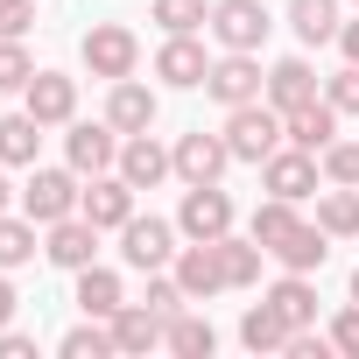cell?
<instances>
[{
  "label": "cell",
  "instance_id": "6da1fadb",
  "mask_svg": "<svg viewBox=\"0 0 359 359\" xmlns=\"http://www.w3.org/2000/svg\"><path fill=\"white\" fill-rule=\"evenodd\" d=\"M219 134H226L233 162H254V169H261V162L289 141V120H282L268 99H247V106H233V113H226V127H219Z\"/></svg>",
  "mask_w": 359,
  "mask_h": 359
},
{
  "label": "cell",
  "instance_id": "7a4b0ae2",
  "mask_svg": "<svg viewBox=\"0 0 359 359\" xmlns=\"http://www.w3.org/2000/svg\"><path fill=\"white\" fill-rule=\"evenodd\" d=\"M78 57H85V71L92 78H134L141 71V36L127 29V22H92L85 29V43H78Z\"/></svg>",
  "mask_w": 359,
  "mask_h": 359
},
{
  "label": "cell",
  "instance_id": "3957f363",
  "mask_svg": "<svg viewBox=\"0 0 359 359\" xmlns=\"http://www.w3.org/2000/svg\"><path fill=\"white\" fill-rule=\"evenodd\" d=\"M261 92H268L261 50H219V57H212V71H205V99H219V106L233 113V106H247V99H261Z\"/></svg>",
  "mask_w": 359,
  "mask_h": 359
},
{
  "label": "cell",
  "instance_id": "277c9868",
  "mask_svg": "<svg viewBox=\"0 0 359 359\" xmlns=\"http://www.w3.org/2000/svg\"><path fill=\"white\" fill-rule=\"evenodd\" d=\"M317 184H324V162H317L310 148H296V141H282V148L261 162V191H268V198L303 205V198H317Z\"/></svg>",
  "mask_w": 359,
  "mask_h": 359
},
{
  "label": "cell",
  "instance_id": "5b68a950",
  "mask_svg": "<svg viewBox=\"0 0 359 359\" xmlns=\"http://www.w3.org/2000/svg\"><path fill=\"white\" fill-rule=\"evenodd\" d=\"M120 261H127L134 275L169 268V261H176V219H155V212L141 219V212H134V219L120 226Z\"/></svg>",
  "mask_w": 359,
  "mask_h": 359
},
{
  "label": "cell",
  "instance_id": "8992f818",
  "mask_svg": "<svg viewBox=\"0 0 359 359\" xmlns=\"http://www.w3.org/2000/svg\"><path fill=\"white\" fill-rule=\"evenodd\" d=\"M78 198H85L78 169H29V184H22V212H29L36 226L71 219V212H78Z\"/></svg>",
  "mask_w": 359,
  "mask_h": 359
},
{
  "label": "cell",
  "instance_id": "52a82bcc",
  "mask_svg": "<svg viewBox=\"0 0 359 359\" xmlns=\"http://www.w3.org/2000/svg\"><path fill=\"white\" fill-rule=\"evenodd\" d=\"M120 127L113 120H71V134H64V162L78 169V176H106V169H120Z\"/></svg>",
  "mask_w": 359,
  "mask_h": 359
},
{
  "label": "cell",
  "instance_id": "ba28073f",
  "mask_svg": "<svg viewBox=\"0 0 359 359\" xmlns=\"http://www.w3.org/2000/svg\"><path fill=\"white\" fill-rule=\"evenodd\" d=\"M176 233H184V240H226V233H233V198H226L219 184H184Z\"/></svg>",
  "mask_w": 359,
  "mask_h": 359
},
{
  "label": "cell",
  "instance_id": "9c48e42d",
  "mask_svg": "<svg viewBox=\"0 0 359 359\" xmlns=\"http://www.w3.org/2000/svg\"><path fill=\"white\" fill-rule=\"evenodd\" d=\"M169 275L184 282V296H191V303H212L219 289H233V282H226V254H219V240H191V247H176Z\"/></svg>",
  "mask_w": 359,
  "mask_h": 359
},
{
  "label": "cell",
  "instance_id": "30bf717a",
  "mask_svg": "<svg viewBox=\"0 0 359 359\" xmlns=\"http://www.w3.org/2000/svg\"><path fill=\"white\" fill-rule=\"evenodd\" d=\"M176 184H219V176L233 169V148H226V134H205V127H191V134H176Z\"/></svg>",
  "mask_w": 359,
  "mask_h": 359
},
{
  "label": "cell",
  "instance_id": "8fae6325",
  "mask_svg": "<svg viewBox=\"0 0 359 359\" xmlns=\"http://www.w3.org/2000/svg\"><path fill=\"white\" fill-rule=\"evenodd\" d=\"M43 261H50V268H64V275L92 268V261H99V226H92L85 212H71V219L43 226Z\"/></svg>",
  "mask_w": 359,
  "mask_h": 359
},
{
  "label": "cell",
  "instance_id": "7c38bea8",
  "mask_svg": "<svg viewBox=\"0 0 359 359\" xmlns=\"http://www.w3.org/2000/svg\"><path fill=\"white\" fill-rule=\"evenodd\" d=\"M268 8L261 0H212V36H219V50H261L268 43Z\"/></svg>",
  "mask_w": 359,
  "mask_h": 359
},
{
  "label": "cell",
  "instance_id": "4fadbf2b",
  "mask_svg": "<svg viewBox=\"0 0 359 359\" xmlns=\"http://www.w3.org/2000/svg\"><path fill=\"white\" fill-rule=\"evenodd\" d=\"M134 198H141V191L127 184V176H120V169H106V176H92V184H85L78 212H85V219H92L99 233H120V226L134 219Z\"/></svg>",
  "mask_w": 359,
  "mask_h": 359
},
{
  "label": "cell",
  "instance_id": "5bb4252c",
  "mask_svg": "<svg viewBox=\"0 0 359 359\" xmlns=\"http://www.w3.org/2000/svg\"><path fill=\"white\" fill-rule=\"evenodd\" d=\"M22 106H29L43 127H71V120H78V78H64V71H36V78L22 85Z\"/></svg>",
  "mask_w": 359,
  "mask_h": 359
},
{
  "label": "cell",
  "instance_id": "9a60e30c",
  "mask_svg": "<svg viewBox=\"0 0 359 359\" xmlns=\"http://www.w3.org/2000/svg\"><path fill=\"white\" fill-rule=\"evenodd\" d=\"M205 71H212V57H205L198 36H162V50H155V78H162L169 92H198Z\"/></svg>",
  "mask_w": 359,
  "mask_h": 359
},
{
  "label": "cell",
  "instance_id": "2e32d148",
  "mask_svg": "<svg viewBox=\"0 0 359 359\" xmlns=\"http://www.w3.org/2000/svg\"><path fill=\"white\" fill-rule=\"evenodd\" d=\"M120 176H127V184L134 191H155V184H169V176H176V155L155 141V127L148 134H127L120 141Z\"/></svg>",
  "mask_w": 359,
  "mask_h": 359
},
{
  "label": "cell",
  "instance_id": "e0dca14e",
  "mask_svg": "<svg viewBox=\"0 0 359 359\" xmlns=\"http://www.w3.org/2000/svg\"><path fill=\"white\" fill-rule=\"evenodd\" d=\"M155 113H162L155 85H141V78H113V92H106V120H113L120 134H148Z\"/></svg>",
  "mask_w": 359,
  "mask_h": 359
},
{
  "label": "cell",
  "instance_id": "ac0fdd59",
  "mask_svg": "<svg viewBox=\"0 0 359 359\" xmlns=\"http://www.w3.org/2000/svg\"><path fill=\"white\" fill-rule=\"evenodd\" d=\"M268 254H275V261H282L289 275H317V268L331 261V233H324L317 219H296V226H289V233H282V240H275Z\"/></svg>",
  "mask_w": 359,
  "mask_h": 359
},
{
  "label": "cell",
  "instance_id": "d6986e66",
  "mask_svg": "<svg viewBox=\"0 0 359 359\" xmlns=\"http://www.w3.org/2000/svg\"><path fill=\"white\" fill-rule=\"evenodd\" d=\"M275 113H296V106H310V99H324V85H317V71H310V57H282L275 71H268V92H261Z\"/></svg>",
  "mask_w": 359,
  "mask_h": 359
},
{
  "label": "cell",
  "instance_id": "ffe728a7",
  "mask_svg": "<svg viewBox=\"0 0 359 359\" xmlns=\"http://www.w3.org/2000/svg\"><path fill=\"white\" fill-rule=\"evenodd\" d=\"M106 324H113V352H127V359H141V352L162 345V317H155L148 303H120Z\"/></svg>",
  "mask_w": 359,
  "mask_h": 359
},
{
  "label": "cell",
  "instance_id": "44dd1931",
  "mask_svg": "<svg viewBox=\"0 0 359 359\" xmlns=\"http://www.w3.org/2000/svg\"><path fill=\"white\" fill-rule=\"evenodd\" d=\"M282 120H289V141H296V148L324 155V148L338 141V120H345V113H338L331 99H310V106H296V113H282Z\"/></svg>",
  "mask_w": 359,
  "mask_h": 359
},
{
  "label": "cell",
  "instance_id": "7402d4cb",
  "mask_svg": "<svg viewBox=\"0 0 359 359\" xmlns=\"http://www.w3.org/2000/svg\"><path fill=\"white\" fill-rule=\"evenodd\" d=\"M289 29H296V43L303 50H317V43H338V0H289Z\"/></svg>",
  "mask_w": 359,
  "mask_h": 359
},
{
  "label": "cell",
  "instance_id": "603a6c76",
  "mask_svg": "<svg viewBox=\"0 0 359 359\" xmlns=\"http://www.w3.org/2000/svg\"><path fill=\"white\" fill-rule=\"evenodd\" d=\"M36 148H43V120L29 106L0 120V162H8V169H36Z\"/></svg>",
  "mask_w": 359,
  "mask_h": 359
},
{
  "label": "cell",
  "instance_id": "cb8c5ba5",
  "mask_svg": "<svg viewBox=\"0 0 359 359\" xmlns=\"http://www.w3.org/2000/svg\"><path fill=\"white\" fill-rule=\"evenodd\" d=\"M240 345H247V352H289V317L261 296V303L240 317Z\"/></svg>",
  "mask_w": 359,
  "mask_h": 359
},
{
  "label": "cell",
  "instance_id": "d4e9b609",
  "mask_svg": "<svg viewBox=\"0 0 359 359\" xmlns=\"http://www.w3.org/2000/svg\"><path fill=\"white\" fill-rule=\"evenodd\" d=\"M162 345H169L176 359H212L219 331H212V317H191V310H176V317L162 324Z\"/></svg>",
  "mask_w": 359,
  "mask_h": 359
},
{
  "label": "cell",
  "instance_id": "484cf974",
  "mask_svg": "<svg viewBox=\"0 0 359 359\" xmlns=\"http://www.w3.org/2000/svg\"><path fill=\"white\" fill-rule=\"evenodd\" d=\"M120 303H127V289H120V275H113V268H99V261H92V268H78V310H85V317H113Z\"/></svg>",
  "mask_w": 359,
  "mask_h": 359
},
{
  "label": "cell",
  "instance_id": "4316f807",
  "mask_svg": "<svg viewBox=\"0 0 359 359\" xmlns=\"http://www.w3.org/2000/svg\"><path fill=\"white\" fill-rule=\"evenodd\" d=\"M268 303L289 317V331H310V324H317V289H310V275H289V268H282V282L268 289Z\"/></svg>",
  "mask_w": 359,
  "mask_h": 359
},
{
  "label": "cell",
  "instance_id": "83f0119b",
  "mask_svg": "<svg viewBox=\"0 0 359 359\" xmlns=\"http://www.w3.org/2000/svg\"><path fill=\"white\" fill-rule=\"evenodd\" d=\"M317 226H324L331 240H359V191H352V184L317 191Z\"/></svg>",
  "mask_w": 359,
  "mask_h": 359
},
{
  "label": "cell",
  "instance_id": "f1b7e54d",
  "mask_svg": "<svg viewBox=\"0 0 359 359\" xmlns=\"http://www.w3.org/2000/svg\"><path fill=\"white\" fill-rule=\"evenodd\" d=\"M219 254H226V282H233V289H254V282H261L268 247H261L254 233H226V240H219Z\"/></svg>",
  "mask_w": 359,
  "mask_h": 359
},
{
  "label": "cell",
  "instance_id": "f546056e",
  "mask_svg": "<svg viewBox=\"0 0 359 359\" xmlns=\"http://www.w3.org/2000/svg\"><path fill=\"white\" fill-rule=\"evenodd\" d=\"M36 254H43V240H36V219H29V212H22V219H8V212H0V268L15 275V268H29Z\"/></svg>",
  "mask_w": 359,
  "mask_h": 359
},
{
  "label": "cell",
  "instance_id": "4dcf8cb0",
  "mask_svg": "<svg viewBox=\"0 0 359 359\" xmlns=\"http://www.w3.org/2000/svg\"><path fill=\"white\" fill-rule=\"evenodd\" d=\"M148 22H162V36H198L212 29V0H155Z\"/></svg>",
  "mask_w": 359,
  "mask_h": 359
},
{
  "label": "cell",
  "instance_id": "1f68e13d",
  "mask_svg": "<svg viewBox=\"0 0 359 359\" xmlns=\"http://www.w3.org/2000/svg\"><path fill=\"white\" fill-rule=\"evenodd\" d=\"M57 352H64V359H106V352H113V324H106V317H85V324H71V331L57 338Z\"/></svg>",
  "mask_w": 359,
  "mask_h": 359
},
{
  "label": "cell",
  "instance_id": "d6a6232c",
  "mask_svg": "<svg viewBox=\"0 0 359 359\" xmlns=\"http://www.w3.org/2000/svg\"><path fill=\"white\" fill-rule=\"evenodd\" d=\"M289 226H296V205H289V198H261V205H254V219H247V233H254L261 247H275Z\"/></svg>",
  "mask_w": 359,
  "mask_h": 359
},
{
  "label": "cell",
  "instance_id": "836d02e7",
  "mask_svg": "<svg viewBox=\"0 0 359 359\" xmlns=\"http://www.w3.org/2000/svg\"><path fill=\"white\" fill-rule=\"evenodd\" d=\"M36 78V57L22 50V36H0V92H22Z\"/></svg>",
  "mask_w": 359,
  "mask_h": 359
},
{
  "label": "cell",
  "instance_id": "e575fe53",
  "mask_svg": "<svg viewBox=\"0 0 359 359\" xmlns=\"http://www.w3.org/2000/svg\"><path fill=\"white\" fill-rule=\"evenodd\" d=\"M141 303H148V310H155L162 324H169L176 310H191V296H184V282H176V275H162V268L148 275V296H141Z\"/></svg>",
  "mask_w": 359,
  "mask_h": 359
},
{
  "label": "cell",
  "instance_id": "d590c367",
  "mask_svg": "<svg viewBox=\"0 0 359 359\" xmlns=\"http://www.w3.org/2000/svg\"><path fill=\"white\" fill-rule=\"evenodd\" d=\"M317 162H324V184H352L359 191V141H331Z\"/></svg>",
  "mask_w": 359,
  "mask_h": 359
},
{
  "label": "cell",
  "instance_id": "8d00e7d4",
  "mask_svg": "<svg viewBox=\"0 0 359 359\" xmlns=\"http://www.w3.org/2000/svg\"><path fill=\"white\" fill-rule=\"evenodd\" d=\"M324 99H331L338 113H352V120H359V64H345V71H331V78H324Z\"/></svg>",
  "mask_w": 359,
  "mask_h": 359
},
{
  "label": "cell",
  "instance_id": "74e56055",
  "mask_svg": "<svg viewBox=\"0 0 359 359\" xmlns=\"http://www.w3.org/2000/svg\"><path fill=\"white\" fill-rule=\"evenodd\" d=\"M36 29V0H0V36H29Z\"/></svg>",
  "mask_w": 359,
  "mask_h": 359
},
{
  "label": "cell",
  "instance_id": "f35d334b",
  "mask_svg": "<svg viewBox=\"0 0 359 359\" xmlns=\"http://www.w3.org/2000/svg\"><path fill=\"white\" fill-rule=\"evenodd\" d=\"M331 345H338V352H359V303H345V310L331 317Z\"/></svg>",
  "mask_w": 359,
  "mask_h": 359
},
{
  "label": "cell",
  "instance_id": "ab89813d",
  "mask_svg": "<svg viewBox=\"0 0 359 359\" xmlns=\"http://www.w3.org/2000/svg\"><path fill=\"white\" fill-rule=\"evenodd\" d=\"M0 359H36V338L8 324V331H0Z\"/></svg>",
  "mask_w": 359,
  "mask_h": 359
},
{
  "label": "cell",
  "instance_id": "60d3db41",
  "mask_svg": "<svg viewBox=\"0 0 359 359\" xmlns=\"http://www.w3.org/2000/svg\"><path fill=\"white\" fill-rule=\"evenodd\" d=\"M15 324V282H8V268H0V331Z\"/></svg>",
  "mask_w": 359,
  "mask_h": 359
},
{
  "label": "cell",
  "instance_id": "b9f144b4",
  "mask_svg": "<svg viewBox=\"0 0 359 359\" xmlns=\"http://www.w3.org/2000/svg\"><path fill=\"white\" fill-rule=\"evenodd\" d=\"M338 50H345V64H359V22H345V29H338Z\"/></svg>",
  "mask_w": 359,
  "mask_h": 359
},
{
  "label": "cell",
  "instance_id": "7bdbcfd3",
  "mask_svg": "<svg viewBox=\"0 0 359 359\" xmlns=\"http://www.w3.org/2000/svg\"><path fill=\"white\" fill-rule=\"evenodd\" d=\"M8 198H22V191L8 184V162H0V212H8Z\"/></svg>",
  "mask_w": 359,
  "mask_h": 359
},
{
  "label": "cell",
  "instance_id": "ee69618b",
  "mask_svg": "<svg viewBox=\"0 0 359 359\" xmlns=\"http://www.w3.org/2000/svg\"><path fill=\"white\" fill-rule=\"evenodd\" d=\"M352 303H359V268H352Z\"/></svg>",
  "mask_w": 359,
  "mask_h": 359
}]
</instances>
